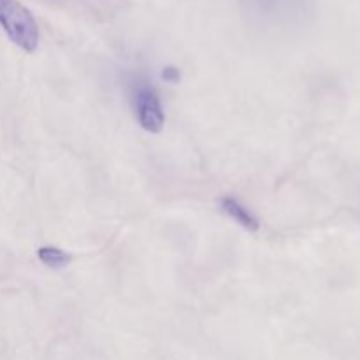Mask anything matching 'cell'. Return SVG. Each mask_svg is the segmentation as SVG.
<instances>
[{
	"mask_svg": "<svg viewBox=\"0 0 360 360\" xmlns=\"http://www.w3.org/2000/svg\"><path fill=\"white\" fill-rule=\"evenodd\" d=\"M0 25L11 41L23 51L34 53L39 44V28L34 16L18 0H0Z\"/></svg>",
	"mask_w": 360,
	"mask_h": 360,
	"instance_id": "1",
	"label": "cell"
},
{
	"mask_svg": "<svg viewBox=\"0 0 360 360\" xmlns=\"http://www.w3.org/2000/svg\"><path fill=\"white\" fill-rule=\"evenodd\" d=\"M136 112L139 125L151 134H158L164 129L165 116L157 91L148 84H141L136 91Z\"/></svg>",
	"mask_w": 360,
	"mask_h": 360,
	"instance_id": "2",
	"label": "cell"
},
{
	"mask_svg": "<svg viewBox=\"0 0 360 360\" xmlns=\"http://www.w3.org/2000/svg\"><path fill=\"white\" fill-rule=\"evenodd\" d=\"M220 204H221V207H224L225 213H227L229 217L236 221V224H239L241 227H245L246 231H252V232L259 231V227H260L259 220H257V218L253 217V214L250 213L245 206H241L238 200L232 199V197H225V199H221Z\"/></svg>",
	"mask_w": 360,
	"mask_h": 360,
	"instance_id": "3",
	"label": "cell"
},
{
	"mask_svg": "<svg viewBox=\"0 0 360 360\" xmlns=\"http://www.w3.org/2000/svg\"><path fill=\"white\" fill-rule=\"evenodd\" d=\"M37 255L42 264H46L48 267H55V269H60V267L67 266V262H69V255L60 248H53V246L39 248Z\"/></svg>",
	"mask_w": 360,
	"mask_h": 360,
	"instance_id": "4",
	"label": "cell"
},
{
	"mask_svg": "<svg viewBox=\"0 0 360 360\" xmlns=\"http://www.w3.org/2000/svg\"><path fill=\"white\" fill-rule=\"evenodd\" d=\"M162 77H164L165 81H171V83H176V81L179 79V72L178 69H174V67H167V69L162 72Z\"/></svg>",
	"mask_w": 360,
	"mask_h": 360,
	"instance_id": "5",
	"label": "cell"
}]
</instances>
